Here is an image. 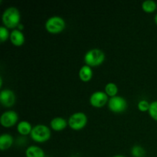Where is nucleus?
<instances>
[{
  "label": "nucleus",
  "mask_w": 157,
  "mask_h": 157,
  "mask_svg": "<svg viewBox=\"0 0 157 157\" xmlns=\"http://www.w3.org/2000/svg\"><path fill=\"white\" fill-rule=\"evenodd\" d=\"M113 157H126L124 156H123V155H116V156H113Z\"/></svg>",
  "instance_id": "23"
},
{
  "label": "nucleus",
  "mask_w": 157,
  "mask_h": 157,
  "mask_svg": "<svg viewBox=\"0 0 157 157\" xmlns=\"http://www.w3.org/2000/svg\"><path fill=\"white\" fill-rule=\"evenodd\" d=\"M0 102L4 107H10L15 102V93L10 89H4L0 92Z\"/></svg>",
  "instance_id": "9"
},
{
  "label": "nucleus",
  "mask_w": 157,
  "mask_h": 157,
  "mask_svg": "<svg viewBox=\"0 0 157 157\" xmlns=\"http://www.w3.org/2000/svg\"><path fill=\"white\" fill-rule=\"evenodd\" d=\"M26 157H45L44 152L38 146H30L25 150Z\"/></svg>",
  "instance_id": "14"
},
{
  "label": "nucleus",
  "mask_w": 157,
  "mask_h": 157,
  "mask_svg": "<svg viewBox=\"0 0 157 157\" xmlns=\"http://www.w3.org/2000/svg\"><path fill=\"white\" fill-rule=\"evenodd\" d=\"M9 37H10V33L8 30V28L4 25H2L0 27V41L1 42H4Z\"/></svg>",
  "instance_id": "20"
},
{
  "label": "nucleus",
  "mask_w": 157,
  "mask_h": 157,
  "mask_svg": "<svg viewBox=\"0 0 157 157\" xmlns=\"http://www.w3.org/2000/svg\"><path fill=\"white\" fill-rule=\"evenodd\" d=\"M32 128L30 123L29 121H20L17 125V130L21 135H29L32 132Z\"/></svg>",
  "instance_id": "15"
},
{
  "label": "nucleus",
  "mask_w": 157,
  "mask_h": 157,
  "mask_svg": "<svg viewBox=\"0 0 157 157\" xmlns=\"http://www.w3.org/2000/svg\"><path fill=\"white\" fill-rule=\"evenodd\" d=\"M93 77V70L90 66L85 65L82 66L79 71V78L84 82H87L90 81Z\"/></svg>",
  "instance_id": "12"
},
{
  "label": "nucleus",
  "mask_w": 157,
  "mask_h": 157,
  "mask_svg": "<svg viewBox=\"0 0 157 157\" xmlns=\"http://www.w3.org/2000/svg\"><path fill=\"white\" fill-rule=\"evenodd\" d=\"M67 124H68V121H67L64 118L61 117H57L53 118L50 122L51 127L55 131L63 130L67 127Z\"/></svg>",
  "instance_id": "11"
},
{
  "label": "nucleus",
  "mask_w": 157,
  "mask_h": 157,
  "mask_svg": "<svg viewBox=\"0 0 157 157\" xmlns=\"http://www.w3.org/2000/svg\"><path fill=\"white\" fill-rule=\"evenodd\" d=\"M108 107L112 112L121 113L124 112L127 107V102L123 97L114 96L111 97L108 101Z\"/></svg>",
  "instance_id": "6"
},
{
  "label": "nucleus",
  "mask_w": 157,
  "mask_h": 157,
  "mask_svg": "<svg viewBox=\"0 0 157 157\" xmlns=\"http://www.w3.org/2000/svg\"><path fill=\"white\" fill-rule=\"evenodd\" d=\"M84 59L85 64L90 67L98 66L105 60V54L99 48H92L86 52Z\"/></svg>",
  "instance_id": "2"
},
{
  "label": "nucleus",
  "mask_w": 157,
  "mask_h": 157,
  "mask_svg": "<svg viewBox=\"0 0 157 157\" xmlns=\"http://www.w3.org/2000/svg\"><path fill=\"white\" fill-rule=\"evenodd\" d=\"M108 101V95L101 90L94 92L90 97V104L95 107H104Z\"/></svg>",
  "instance_id": "7"
},
{
  "label": "nucleus",
  "mask_w": 157,
  "mask_h": 157,
  "mask_svg": "<svg viewBox=\"0 0 157 157\" xmlns=\"http://www.w3.org/2000/svg\"><path fill=\"white\" fill-rule=\"evenodd\" d=\"M65 28V21L60 16H52L45 22V29L48 32L57 34L61 32Z\"/></svg>",
  "instance_id": "4"
},
{
  "label": "nucleus",
  "mask_w": 157,
  "mask_h": 157,
  "mask_svg": "<svg viewBox=\"0 0 157 157\" xmlns=\"http://www.w3.org/2000/svg\"><path fill=\"white\" fill-rule=\"evenodd\" d=\"M149 114L155 121H157V101H153L150 103V108H149Z\"/></svg>",
  "instance_id": "19"
},
{
  "label": "nucleus",
  "mask_w": 157,
  "mask_h": 157,
  "mask_svg": "<svg viewBox=\"0 0 157 157\" xmlns=\"http://www.w3.org/2000/svg\"><path fill=\"white\" fill-rule=\"evenodd\" d=\"M30 136L37 143H44L51 137V130L44 124H38L33 127Z\"/></svg>",
  "instance_id": "3"
},
{
  "label": "nucleus",
  "mask_w": 157,
  "mask_h": 157,
  "mask_svg": "<svg viewBox=\"0 0 157 157\" xmlns=\"http://www.w3.org/2000/svg\"><path fill=\"white\" fill-rule=\"evenodd\" d=\"M132 156L133 157H143V156L145 153L144 149L140 146H133L131 149Z\"/></svg>",
  "instance_id": "18"
},
{
  "label": "nucleus",
  "mask_w": 157,
  "mask_h": 157,
  "mask_svg": "<svg viewBox=\"0 0 157 157\" xmlns=\"http://www.w3.org/2000/svg\"><path fill=\"white\" fill-rule=\"evenodd\" d=\"M14 142V139L9 133H2L0 136V150H5L10 148Z\"/></svg>",
  "instance_id": "13"
},
{
  "label": "nucleus",
  "mask_w": 157,
  "mask_h": 157,
  "mask_svg": "<svg viewBox=\"0 0 157 157\" xmlns=\"http://www.w3.org/2000/svg\"><path fill=\"white\" fill-rule=\"evenodd\" d=\"M45 157H48V156H45Z\"/></svg>",
  "instance_id": "24"
},
{
  "label": "nucleus",
  "mask_w": 157,
  "mask_h": 157,
  "mask_svg": "<svg viewBox=\"0 0 157 157\" xmlns=\"http://www.w3.org/2000/svg\"><path fill=\"white\" fill-rule=\"evenodd\" d=\"M150 103H149L147 100H141L138 103V109H139L140 111L146 112L148 111L149 108H150Z\"/></svg>",
  "instance_id": "21"
},
{
  "label": "nucleus",
  "mask_w": 157,
  "mask_h": 157,
  "mask_svg": "<svg viewBox=\"0 0 157 157\" xmlns=\"http://www.w3.org/2000/svg\"><path fill=\"white\" fill-rule=\"evenodd\" d=\"M118 92V87L117 86L116 84L114 83L110 82L108 84H106L105 86V93L107 94L108 96L114 97L117 96V94Z\"/></svg>",
  "instance_id": "17"
},
{
  "label": "nucleus",
  "mask_w": 157,
  "mask_h": 157,
  "mask_svg": "<svg viewBox=\"0 0 157 157\" xmlns=\"http://www.w3.org/2000/svg\"><path fill=\"white\" fill-rule=\"evenodd\" d=\"M157 6L156 2L153 0H146L142 3V9L144 12L151 13L156 10Z\"/></svg>",
  "instance_id": "16"
},
{
  "label": "nucleus",
  "mask_w": 157,
  "mask_h": 157,
  "mask_svg": "<svg viewBox=\"0 0 157 157\" xmlns=\"http://www.w3.org/2000/svg\"><path fill=\"white\" fill-rule=\"evenodd\" d=\"M10 41L14 45L21 46L25 42V35L18 29H13L10 33Z\"/></svg>",
  "instance_id": "10"
},
{
  "label": "nucleus",
  "mask_w": 157,
  "mask_h": 157,
  "mask_svg": "<svg viewBox=\"0 0 157 157\" xmlns=\"http://www.w3.org/2000/svg\"><path fill=\"white\" fill-rule=\"evenodd\" d=\"M87 123V117L83 112H76L73 113L68 119V125L75 130H79L84 128Z\"/></svg>",
  "instance_id": "5"
},
{
  "label": "nucleus",
  "mask_w": 157,
  "mask_h": 157,
  "mask_svg": "<svg viewBox=\"0 0 157 157\" xmlns=\"http://www.w3.org/2000/svg\"><path fill=\"white\" fill-rule=\"evenodd\" d=\"M18 120V115L14 110H7L1 115L0 123L5 127H10L15 125Z\"/></svg>",
  "instance_id": "8"
},
{
  "label": "nucleus",
  "mask_w": 157,
  "mask_h": 157,
  "mask_svg": "<svg viewBox=\"0 0 157 157\" xmlns=\"http://www.w3.org/2000/svg\"><path fill=\"white\" fill-rule=\"evenodd\" d=\"M154 20H155V22H156V25H157V14H156V15H155Z\"/></svg>",
  "instance_id": "22"
},
{
  "label": "nucleus",
  "mask_w": 157,
  "mask_h": 157,
  "mask_svg": "<svg viewBox=\"0 0 157 157\" xmlns=\"http://www.w3.org/2000/svg\"><path fill=\"white\" fill-rule=\"evenodd\" d=\"M20 18H21V15L19 10L14 6L7 8L4 11L2 16L4 26L8 29H14L18 26V25L20 24Z\"/></svg>",
  "instance_id": "1"
}]
</instances>
